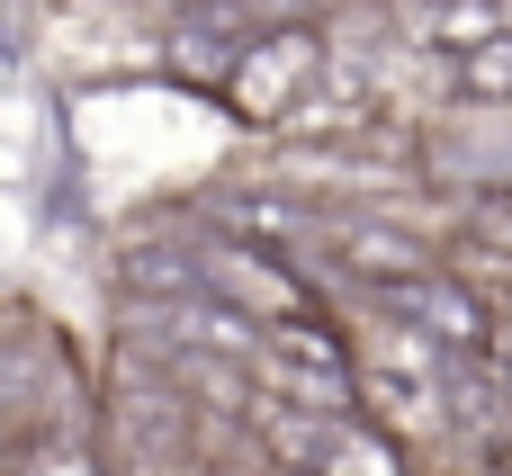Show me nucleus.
<instances>
[{
  "label": "nucleus",
  "mask_w": 512,
  "mask_h": 476,
  "mask_svg": "<svg viewBox=\"0 0 512 476\" xmlns=\"http://www.w3.org/2000/svg\"><path fill=\"white\" fill-rule=\"evenodd\" d=\"M252 378H261V396H279V405H306V414H360L351 351H342L324 324H306V315L252 333Z\"/></svg>",
  "instance_id": "obj_1"
},
{
  "label": "nucleus",
  "mask_w": 512,
  "mask_h": 476,
  "mask_svg": "<svg viewBox=\"0 0 512 476\" xmlns=\"http://www.w3.org/2000/svg\"><path fill=\"white\" fill-rule=\"evenodd\" d=\"M369 297L387 306L396 333L432 342L441 360H486V351H495V315H486V297L459 288L450 270H396V279H369Z\"/></svg>",
  "instance_id": "obj_2"
},
{
  "label": "nucleus",
  "mask_w": 512,
  "mask_h": 476,
  "mask_svg": "<svg viewBox=\"0 0 512 476\" xmlns=\"http://www.w3.org/2000/svg\"><path fill=\"white\" fill-rule=\"evenodd\" d=\"M324 54H333V45H324V27H306V18L243 36V45H234V63L216 72V81H225V108H234L243 126H279V117H288V99L306 90V72H315Z\"/></svg>",
  "instance_id": "obj_3"
},
{
  "label": "nucleus",
  "mask_w": 512,
  "mask_h": 476,
  "mask_svg": "<svg viewBox=\"0 0 512 476\" xmlns=\"http://www.w3.org/2000/svg\"><path fill=\"white\" fill-rule=\"evenodd\" d=\"M198 297L234 306L243 324H297L306 315V288L288 279V252H270L252 234H216L198 252Z\"/></svg>",
  "instance_id": "obj_4"
},
{
  "label": "nucleus",
  "mask_w": 512,
  "mask_h": 476,
  "mask_svg": "<svg viewBox=\"0 0 512 476\" xmlns=\"http://www.w3.org/2000/svg\"><path fill=\"white\" fill-rule=\"evenodd\" d=\"M369 126H378V81H369L360 63L324 54V63L306 72V90L288 99V117H279L270 135H288V144H360Z\"/></svg>",
  "instance_id": "obj_5"
},
{
  "label": "nucleus",
  "mask_w": 512,
  "mask_h": 476,
  "mask_svg": "<svg viewBox=\"0 0 512 476\" xmlns=\"http://www.w3.org/2000/svg\"><path fill=\"white\" fill-rule=\"evenodd\" d=\"M387 18L405 27L414 54H468L495 27H512V0H387Z\"/></svg>",
  "instance_id": "obj_6"
},
{
  "label": "nucleus",
  "mask_w": 512,
  "mask_h": 476,
  "mask_svg": "<svg viewBox=\"0 0 512 476\" xmlns=\"http://www.w3.org/2000/svg\"><path fill=\"white\" fill-rule=\"evenodd\" d=\"M306 476H414V468H405V441L396 432H378L369 414H333Z\"/></svg>",
  "instance_id": "obj_7"
},
{
  "label": "nucleus",
  "mask_w": 512,
  "mask_h": 476,
  "mask_svg": "<svg viewBox=\"0 0 512 476\" xmlns=\"http://www.w3.org/2000/svg\"><path fill=\"white\" fill-rule=\"evenodd\" d=\"M333 252H342V270H360V279H396V270H432V252H423L414 234H387V225H342V234H333Z\"/></svg>",
  "instance_id": "obj_8"
},
{
  "label": "nucleus",
  "mask_w": 512,
  "mask_h": 476,
  "mask_svg": "<svg viewBox=\"0 0 512 476\" xmlns=\"http://www.w3.org/2000/svg\"><path fill=\"white\" fill-rule=\"evenodd\" d=\"M450 90L477 99V108H504L512 99V27H495V36L468 45V54H450Z\"/></svg>",
  "instance_id": "obj_9"
},
{
  "label": "nucleus",
  "mask_w": 512,
  "mask_h": 476,
  "mask_svg": "<svg viewBox=\"0 0 512 476\" xmlns=\"http://www.w3.org/2000/svg\"><path fill=\"white\" fill-rule=\"evenodd\" d=\"M27 476H108V468H99V450H81V441H45V450L27 459Z\"/></svg>",
  "instance_id": "obj_10"
},
{
  "label": "nucleus",
  "mask_w": 512,
  "mask_h": 476,
  "mask_svg": "<svg viewBox=\"0 0 512 476\" xmlns=\"http://www.w3.org/2000/svg\"><path fill=\"white\" fill-rule=\"evenodd\" d=\"M459 476H495V468H459Z\"/></svg>",
  "instance_id": "obj_11"
}]
</instances>
